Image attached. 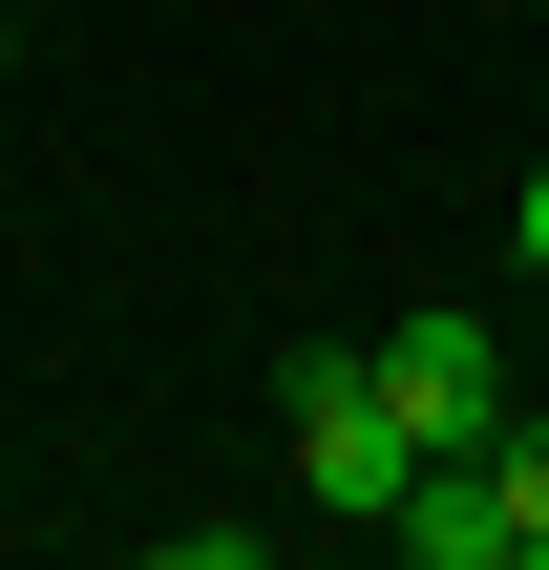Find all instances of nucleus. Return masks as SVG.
<instances>
[{
	"label": "nucleus",
	"instance_id": "f257e3e1",
	"mask_svg": "<svg viewBox=\"0 0 549 570\" xmlns=\"http://www.w3.org/2000/svg\"><path fill=\"white\" fill-rule=\"evenodd\" d=\"M275 423H296V487H317L339 529H402L423 444H402V402H381V338H296V360H275Z\"/></svg>",
	"mask_w": 549,
	"mask_h": 570
},
{
	"label": "nucleus",
	"instance_id": "f03ea898",
	"mask_svg": "<svg viewBox=\"0 0 549 570\" xmlns=\"http://www.w3.org/2000/svg\"><path fill=\"white\" fill-rule=\"evenodd\" d=\"M381 402H402L423 465H465V444H508V338L487 317H381Z\"/></svg>",
	"mask_w": 549,
	"mask_h": 570
},
{
	"label": "nucleus",
	"instance_id": "7ed1b4c3",
	"mask_svg": "<svg viewBox=\"0 0 549 570\" xmlns=\"http://www.w3.org/2000/svg\"><path fill=\"white\" fill-rule=\"evenodd\" d=\"M381 550H423V570H529V529H508V487H487V444H465V465H423V487H402V529H381Z\"/></svg>",
	"mask_w": 549,
	"mask_h": 570
},
{
	"label": "nucleus",
	"instance_id": "20e7f679",
	"mask_svg": "<svg viewBox=\"0 0 549 570\" xmlns=\"http://www.w3.org/2000/svg\"><path fill=\"white\" fill-rule=\"evenodd\" d=\"M487 487H508V529L549 550V402H508V444H487Z\"/></svg>",
	"mask_w": 549,
	"mask_h": 570
},
{
	"label": "nucleus",
	"instance_id": "39448f33",
	"mask_svg": "<svg viewBox=\"0 0 549 570\" xmlns=\"http://www.w3.org/2000/svg\"><path fill=\"white\" fill-rule=\"evenodd\" d=\"M508 233H529V275H549V169H529V212H508Z\"/></svg>",
	"mask_w": 549,
	"mask_h": 570
},
{
	"label": "nucleus",
	"instance_id": "423d86ee",
	"mask_svg": "<svg viewBox=\"0 0 549 570\" xmlns=\"http://www.w3.org/2000/svg\"><path fill=\"white\" fill-rule=\"evenodd\" d=\"M0 21H21V0H0Z\"/></svg>",
	"mask_w": 549,
	"mask_h": 570
}]
</instances>
